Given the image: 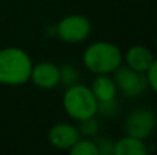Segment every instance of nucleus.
<instances>
[{"label": "nucleus", "mask_w": 157, "mask_h": 155, "mask_svg": "<svg viewBox=\"0 0 157 155\" xmlns=\"http://www.w3.org/2000/svg\"><path fill=\"white\" fill-rule=\"evenodd\" d=\"M96 148H98V155H114V142L110 138H99L96 140Z\"/></svg>", "instance_id": "nucleus-17"}, {"label": "nucleus", "mask_w": 157, "mask_h": 155, "mask_svg": "<svg viewBox=\"0 0 157 155\" xmlns=\"http://www.w3.org/2000/svg\"><path fill=\"white\" fill-rule=\"evenodd\" d=\"M90 90L98 102L113 101L117 96V87L111 75H95V79L90 84Z\"/></svg>", "instance_id": "nucleus-10"}, {"label": "nucleus", "mask_w": 157, "mask_h": 155, "mask_svg": "<svg viewBox=\"0 0 157 155\" xmlns=\"http://www.w3.org/2000/svg\"><path fill=\"white\" fill-rule=\"evenodd\" d=\"M92 23L86 15L69 14L55 24V35L67 44H78L90 37Z\"/></svg>", "instance_id": "nucleus-4"}, {"label": "nucleus", "mask_w": 157, "mask_h": 155, "mask_svg": "<svg viewBox=\"0 0 157 155\" xmlns=\"http://www.w3.org/2000/svg\"><path fill=\"white\" fill-rule=\"evenodd\" d=\"M76 128H78L81 137H95L99 131V122H98L96 116H93V117L79 120Z\"/></svg>", "instance_id": "nucleus-14"}, {"label": "nucleus", "mask_w": 157, "mask_h": 155, "mask_svg": "<svg viewBox=\"0 0 157 155\" xmlns=\"http://www.w3.org/2000/svg\"><path fill=\"white\" fill-rule=\"evenodd\" d=\"M29 81L41 90H52L59 85V67L51 61L37 62L32 65Z\"/></svg>", "instance_id": "nucleus-7"}, {"label": "nucleus", "mask_w": 157, "mask_h": 155, "mask_svg": "<svg viewBox=\"0 0 157 155\" xmlns=\"http://www.w3.org/2000/svg\"><path fill=\"white\" fill-rule=\"evenodd\" d=\"M156 123V114L151 109L137 108V109H133L127 116V119L124 122V131L127 135H133V137L147 140L153 134Z\"/></svg>", "instance_id": "nucleus-6"}, {"label": "nucleus", "mask_w": 157, "mask_h": 155, "mask_svg": "<svg viewBox=\"0 0 157 155\" xmlns=\"http://www.w3.org/2000/svg\"><path fill=\"white\" fill-rule=\"evenodd\" d=\"M111 75L117 87V91H121L125 98H139L148 88L145 73L136 72L128 65H119Z\"/></svg>", "instance_id": "nucleus-5"}, {"label": "nucleus", "mask_w": 157, "mask_h": 155, "mask_svg": "<svg viewBox=\"0 0 157 155\" xmlns=\"http://www.w3.org/2000/svg\"><path fill=\"white\" fill-rule=\"evenodd\" d=\"M82 64L93 75H111L124 64V53L111 41H95L86 47Z\"/></svg>", "instance_id": "nucleus-2"}, {"label": "nucleus", "mask_w": 157, "mask_h": 155, "mask_svg": "<svg viewBox=\"0 0 157 155\" xmlns=\"http://www.w3.org/2000/svg\"><path fill=\"white\" fill-rule=\"evenodd\" d=\"M32 65L26 50L15 46L0 49V85L17 87L29 82Z\"/></svg>", "instance_id": "nucleus-1"}, {"label": "nucleus", "mask_w": 157, "mask_h": 155, "mask_svg": "<svg viewBox=\"0 0 157 155\" xmlns=\"http://www.w3.org/2000/svg\"><path fill=\"white\" fill-rule=\"evenodd\" d=\"M63 108L70 119L79 122L98 116V99L95 98L89 85L76 82L70 87H66L63 96Z\"/></svg>", "instance_id": "nucleus-3"}, {"label": "nucleus", "mask_w": 157, "mask_h": 155, "mask_svg": "<svg viewBox=\"0 0 157 155\" xmlns=\"http://www.w3.org/2000/svg\"><path fill=\"white\" fill-rule=\"evenodd\" d=\"M69 152L72 155H98L96 142L92 140V137H79Z\"/></svg>", "instance_id": "nucleus-12"}, {"label": "nucleus", "mask_w": 157, "mask_h": 155, "mask_svg": "<svg viewBox=\"0 0 157 155\" xmlns=\"http://www.w3.org/2000/svg\"><path fill=\"white\" fill-rule=\"evenodd\" d=\"M153 59L154 55L151 49L142 44H134L124 53V64L140 73H147Z\"/></svg>", "instance_id": "nucleus-9"}, {"label": "nucleus", "mask_w": 157, "mask_h": 155, "mask_svg": "<svg viewBox=\"0 0 157 155\" xmlns=\"http://www.w3.org/2000/svg\"><path fill=\"white\" fill-rule=\"evenodd\" d=\"M79 82V72L73 64H64L59 67V84L64 87H70Z\"/></svg>", "instance_id": "nucleus-13"}, {"label": "nucleus", "mask_w": 157, "mask_h": 155, "mask_svg": "<svg viewBox=\"0 0 157 155\" xmlns=\"http://www.w3.org/2000/svg\"><path fill=\"white\" fill-rule=\"evenodd\" d=\"M148 152L150 149L145 140L133 135L125 134L114 142V155H148Z\"/></svg>", "instance_id": "nucleus-11"}, {"label": "nucleus", "mask_w": 157, "mask_h": 155, "mask_svg": "<svg viewBox=\"0 0 157 155\" xmlns=\"http://www.w3.org/2000/svg\"><path fill=\"white\" fill-rule=\"evenodd\" d=\"M79 137H81V134H79L76 125L66 123V122L53 125L48 132L49 143L55 149H59V151H69L76 143V140Z\"/></svg>", "instance_id": "nucleus-8"}, {"label": "nucleus", "mask_w": 157, "mask_h": 155, "mask_svg": "<svg viewBox=\"0 0 157 155\" xmlns=\"http://www.w3.org/2000/svg\"><path fill=\"white\" fill-rule=\"evenodd\" d=\"M156 46H157V37H156Z\"/></svg>", "instance_id": "nucleus-18"}, {"label": "nucleus", "mask_w": 157, "mask_h": 155, "mask_svg": "<svg viewBox=\"0 0 157 155\" xmlns=\"http://www.w3.org/2000/svg\"><path fill=\"white\" fill-rule=\"evenodd\" d=\"M117 111H119V108H117L116 99L105 101V102H98V113L96 114H101L104 117H113V116L117 114Z\"/></svg>", "instance_id": "nucleus-15"}, {"label": "nucleus", "mask_w": 157, "mask_h": 155, "mask_svg": "<svg viewBox=\"0 0 157 155\" xmlns=\"http://www.w3.org/2000/svg\"><path fill=\"white\" fill-rule=\"evenodd\" d=\"M147 76V82H148V88H151L154 93L157 94V58L153 59L150 68L145 73Z\"/></svg>", "instance_id": "nucleus-16"}]
</instances>
